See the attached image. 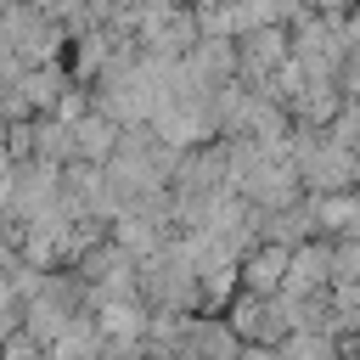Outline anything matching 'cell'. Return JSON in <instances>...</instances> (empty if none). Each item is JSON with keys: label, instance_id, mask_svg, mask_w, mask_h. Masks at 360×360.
I'll return each instance as SVG.
<instances>
[{"label": "cell", "instance_id": "1", "mask_svg": "<svg viewBox=\"0 0 360 360\" xmlns=\"http://www.w3.org/2000/svg\"><path fill=\"white\" fill-rule=\"evenodd\" d=\"M309 219H315L321 236H354V225H360V191H349V186H338V191H315Z\"/></svg>", "mask_w": 360, "mask_h": 360}, {"label": "cell", "instance_id": "2", "mask_svg": "<svg viewBox=\"0 0 360 360\" xmlns=\"http://www.w3.org/2000/svg\"><path fill=\"white\" fill-rule=\"evenodd\" d=\"M287 270H292V242H270L248 259V292H276L287 287Z\"/></svg>", "mask_w": 360, "mask_h": 360}, {"label": "cell", "instance_id": "3", "mask_svg": "<svg viewBox=\"0 0 360 360\" xmlns=\"http://www.w3.org/2000/svg\"><path fill=\"white\" fill-rule=\"evenodd\" d=\"M112 146H118V141H112V124H107V118H84V124L73 129V152H79V158L107 163V158H112Z\"/></svg>", "mask_w": 360, "mask_h": 360}]
</instances>
